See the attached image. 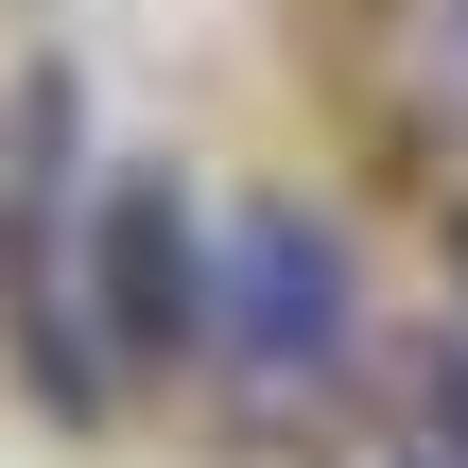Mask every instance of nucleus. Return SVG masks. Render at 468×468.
Masks as SVG:
<instances>
[{"label": "nucleus", "instance_id": "2", "mask_svg": "<svg viewBox=\"0 0 468 468\" xmlns=\"http://www.w3.org/2000/svg\"><path fill=\"white\" fill-rule=\"evenodd\" d=\"M87 313H104L122 365H174V347L208 330V243H191L174 174H122V191H104V278H87Z\"/></svg>", "mask_w": 468, "mask_h": 468}, {"label": "nucleus", "instance_id": "1", "mask_svg": "<svg viewBox=\"0 0 468 468\" xmlns=\"http://www.w3.org/2000/svg\"><path fill=\"white\" fill-rule=\"evenodd\" d=\"M243 399H313L347 365V261L313 208H226L208 226V330H191Z\"/></svg>", "mask_w": 468, "mask_h": 468}]
</instances>
